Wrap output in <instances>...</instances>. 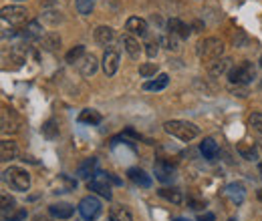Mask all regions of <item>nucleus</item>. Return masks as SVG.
<instances>
[{
    "label": "nucleus",
    "mask_w": 262,
    "mask_h": 221,
    "mask_svg": "<svg viewBox=\"0 0 262 221\" xmlns=\"http://www.w3.org/2000/svg\"><path fill=\"white\" fill-rule=\"evenodd\" d=\"M248 125L252 127L256 133H260V135H262V115H260V113H254V115H250V119H248Z\"/></svg>",
    "instance_id": "nucleus-35"
},
{
    "label": "nucleus",
    "mask_w": 262,
    "mask_h": 221,
    "mask_svg": "<svg viewBox=\"0 0 262 221\" xmlns=\"http://www.w3.org/2000/svg\"><path fill=\"white\" fill-rule=\"evenodd\" d=\"M160 197H164V199L176 203V205H180V203L184 201V195L178 189H160Z\"/></svg>",
    "instance_id": "nucleus-26"
},
{
    "label": "nucleus",
    "mask_w": 262,
    "mask_h": 221,
    "mask_svg": "<svg viewBox=\"0 0 262 221\" xmlns=\"http://www.w3.org/2000/svg\"><path fill=\"white\" fill-rule=\"evenodd\" d=\"M25 36H27V38H31V40H40L45 34H42V31H40V24H38L36 20H33V22L25 29Z\"/></svg>",
    "instance_id": "nucleus-27"
},
{
    "label": "nucleus",
    "mask_w": 262,
    "mask_h": 221,
    "mask_svg": "<svg viewBox=\"0 0 262 221\" xmlns=\"http://www.w3.org/2000/svg\"><path fill=\"white\" fill-rule=\"evenodd\" d=\"M27 16H29V12L23 6H4L2 8V22H10L12 27L25 24Z\"/></svg>",
    "instance_id": "nucleus-6"
},
{
    "label": "nucleus",
    "mask_w": 262,
    "mask_h": 221,
    "mask_svg": "<svg viewBox=\"0 0 262 221\" xmlns=\"http://www.w3.org/2000/svg\"><path fill=\"white\" fill-rule=\"evenodd\" d=\"M101 121H103L101 113L93 111V109H85V111H81V115H79V123H85V125H99Z\"/></svg>",
    "instance_id": "nucleus-20"
},
{
    "label": "nucleus",
    "mask_w": 262,
    "mask_h": 221,
    "mask_svg": "<svg viewBox=\"0 0 262 221\" xmlns=\"http://www.w3.org/2000/svg\"><path fill=\"white\" fill-rule=\"evenodd\" d=\"M125 31H127V34H133V36H145L147 34V22L139 16H131L125 22Z\"/></svg>",
    "instance_id": "nucleus-10"
},
{
    "label": "nucleus",
    "mask_w": 262,
    "mask_h": 221,
    "mask_svg": "<svg viewBox=\"0 0 262 221\" xmlns=\"http://www.w3.org/2000/svg\"><path fill=\"white\" fill-rule=\"evenodd\" d=\"M4 181H6V185H10V189L23 191V193L29 191V187H31V175L20 167L6 169L4 171Z\"/></svg>",
    "instance_id": "nucleus-3"
},
{
    "label": "nucleus",
    "mask_w": 262,
    "mask_h": 221,
    "mask_svg": "<svg viewBox=\"0 0 262 221\" xmlns=\"http://www.w3.org/2000/svg\"><path fill=\"white\" fill-rule=\"evenodd\" d=\"M81 57H85V46L83 44H79V46H75V48H71L69 53H67V63H71V64H75V63H79V59Z\"/></svg>",
    "instance_id": "nucleus-30"
},
{
    "label": "nucleus",
    "mask_w": 262,
    "mask_h": 221,
    "mask_svg": "<svg viewBox=\"0 0 262 221\" xmlns=\"http://www.w3.org/2000/svg\"><path fill=\"white\" fill-rule=\"evenodd\" d=\"M260 66H262V57H260Z\"/></svg>",
    "instance_id": "nucleus-44"
},
{
    "label": "nucleus",
    "mask_w": 262,
    "mask_h": 221,
    "mask_svg": "<svg viewBox=\"0 0 262 221\" xmlns=\"http://www.w3.org/2000/svg\"><path fill=\"white\" fill-rule=\"evenodd\" d=\"M75 4H77V10H79V14L87 16V14H91V12H93L95 0H75Z\"/></svg>",
    "instance_id": "nucleus-32"
},
{
    "label": "nucleus",
    "mask_w": 262,
    "mask_h": 221,
    "mask_svg": "<svg viewBox=\"0 0 262 221\" xmlns=\"http://www.w3.org/2000/svg\"><path fill=\"white\" fill-rule=\"evenodd\" d=\"M226 195L232 199V203H242L244 199V187L240 183H230L226 187Z\"/></svg>",
    "instance_id": "nucleus-22"
},
{
    "label": "nucleus",
    "mask_w": 262,
    "mask_h": 221,
    "mask_svg": "<svg viewBox=\"0 0 262 221\" xmlns=\"http://www.w3.org/2000/svg\"><path fill=\"white\" fill-rule=\"evenodd\" d=\"M156 72H158V64L156 63H145L139 66V75L141 77H145V79H149V77H156Z\"/></svg>",
    "instance_id": "nucleus-33"
},
{
    "label": "nucleus",
    "mask_w": 262,
    "mask_h": 221,
    "mask_svg": "<svg viewBox=\"0 0 262 221\" xmlns=\"http://www.w3.org/2000/svg\"><path fill=\"white\" fill-rule=\"evenodd\" d=\"M176 221H186V219H182V217H178V219H176Z\"/></svg>",
    "instance_id": "nucleus-43"
},
{
    "label": "nucleus",
    "mask_w": 262,
    "mask_h": 221,
    "mask_svg": "<svg viewBox=\"0 0 262 221\" xmlns=\"http://www.w3.org/2000/svg\"><path fill=\"white\" fill-rule=\"evenodd\" d=\"M79 213L85 221H95L101 215V201L93 195H87L79 203Z\"/></svg>",
    "instance_id": "nucleus-5"
},
{
    "label": "nucleus",
    "mask_w": 262,
    "mask_h": 221,
    "mask_svg": "<svg viewBox=\"0 0 262 221\" xmlns=\"http://www.w3.org/2000/svg\"><path fill=\"white\" fill-rule=\"evenodd\" d=\"M178 36H173V34H167L162 38V44H165V48L167 51H180V46H178V40H176Z\"/></svg>",
    "instance_id": "nucleus-36"
},
{
    "label": "nucleus",
    "mask_w": 262,
    "mask_h": 221,
    "mask_svg": "<svg viewBox=\"0 0 262 221\" xmlns=\"http://www.w3.org/2000/svg\"><path fill=\"white\" fill-rule=\"evenodd\" d=\"M258 197H260V199H262V193H260V195H258Z\"/></svg>",
    "instance_id": "nucleus-45"
},
{
    "label": "nucleus",
    "mask_w": 262,
    "mask_h": 221,
    "mask_svg": "<svg viewBox=\"0 0 262 221\" xmlns=\"http://www.w3.org/2000/svg\"><path fill=\"white\" fill-rule=\"evenodd\" d=\"M42 135H45L47 139H55V137H59V125H57L55 119H49V121L42 125Z\"/></svg>",
    "instance_id": "nucleus-28"
},
{
    "label": "nucleus",
    "mask_w": 262,
    "mask_h": 221,
    "mask_svg": "<svg viewBox=\"0 0 262 221\" xmlns=\"http://www.w3.org/2000/svg\"><path fill=\"white\" fill-rule=\"evenodd\" d=\"M79 70H81L83 77H91V75L97 70V59H95L93 55L83 57V61L79 63Z\"/></svg>",
    "instance_id": "nucleus-18"
},
{
    "label": "nucleus",
    "mask_w": 262,
    "mask_h": 221,
    "mask_svg": "<svg viewBox=\"0 0 262 221\" xmlns=\"http://www.w3.org/2000/svg\"><path fill=\"white\" fill-rule=\"evenodd\" d=\"M45 18H47L49 22H53V24H57V22H61V20H63V16H61L59 12H47V14H45Z\"/></svg>",
    "instance_id": "nucleus-38"
},
{
    "label": "nucleus",
    "mask_w": 262,
    "mask_h": 221,
    "mask_svg": "<svg viewBox=\"0 0 262 221\" xmlns=\"http://www.w3.org/2000/svg\"><path fill=\"white\" fill-rule=\"evenodd\" d=\"M230 221H236V219H230Z\"/></svg>",
    "instance_id": "nucleus-47"
},
{
    "label": "nucleus",
    "mask_w": 262,
    "mask_h": 221,
    "mask_svg": "<svg viewBox=\"0 0 262 221\" xmlns=\"http://www.w3.org/2000/svg\"><path fill=\"white\" fill-rule=\"evenodd\" d=\"M14 199L12 197H8V195H2V213H4V219H6V215H8V211H14Z\"/></svg>",
    "instance_id": "nucleus-34"
},
{
    "label": "nucleus",
    "mask_w": 262,
    "mask_h": 221,
    "mask_svg": "<svg viewBox=\"0 0 262 221\" xmlns=\"http://www.w3.org/2000/svg\"><path fill=\"white\" fill-rule=\"evenodd\" d=\"M167 32L178 36V38H188L190 36V27L186 22H182L180 18H169L167 20Z\"/></svg>",
    "instance_id": "nucleus-11"
},
{
    "label": "nucleus",
    "mask_w": 262,
    "mask_h": 221,
    "mask_svg": "<svg viewBox=\"0 0 262 221\" xmlns=\"http://www.w3.org/2000/svg\"><path fill=\"white\" fill-rule=\"evenodd\" d=\"M127 177H129L131 181L135 183V185H139V187H151V177L143 171V169H137V167H133V169H129L127 171Z\"/></svg>",
    "instance_id": "nucleus-13"
},
{
    "label": "nucleus",
    "mask_w": 262,
    "mask_h": 221,
    "mask_svg": "<svg viewBox=\"0 0 262 221\" xmlns=\"http://www.w3.org/2000/svg\"><path fill=\"white\" fill-rule=\"evenodd\" d=\"M40 44H42V48L45 51H55L57 46H61V38H59V34H45L42 38H40Z\"/></svg>",
    "instance_id": "nucleus-25"
},
{
    "label": "nucleus",
    "mask_w": 262,
    "mask_h": 221,
    "mask_svg": "<svg viewBox=\"0 0 262 221\" xmlns=\"http://www.w3.org/2000/svg\"><path fill=\"white\" fill-rule=\"evenodd\" d=\"M198 221H214V215L212 213H206V215H202Z\"/></svg>",
    "instance_id": "nucleus-40"
},
{
    "label": "nucleus",
    "mask_w": 262,
    "mask_h": 221,
    "mask_svg": "<svg viewBox=\"0 0 262 221\" xmlns=\"http://www.w3.org/2000/svg\"><path fill=\"white\" fill-rule=\"evenodd\" d=\"M258 171H260V175H262V161H260V165H258Z\"/></svg>",
    "instance_id": "nucleus-42"
},
{
    "label": "nucleus",
    "mask_w": 262,
    "mask_h": 221,
    "mask_svg": "<svg viewBox=\"0 0 262 221\" xmlns=\"http://www.w3.org/2000/svg\"><path fill=\"white\" fill-rule=\"evenodd\" d=\"M113 38H115V32H113L111 27H97L95 29V40H97L99 44L107 46V44L113 42Z\"/></svg>",
    "instance_id": "nucleus-17"
},
{
    "label": "nucleus",
    "mask_w": 262,
    "mask_h": 221,
    "mask_svg": "<svg viewBox=\"0 0 262 221\" xmlns=\"http://www.w3.org/2000/svg\"><path fill=\"white\" fill-rule=\"evenodd\" d=\"M113 221H133L131 213L125 209V207H113L111 209V215H109Z\"/></svg>",
    "instance_id": "nucleus-29"
},
{
    "label": "nucleus",
    "mask_w": 262,
    "mask_h": 221,
    "mask_svg": "<svg viewBox=\"0 0 262 221\" xmlns=\"http://www.w3.org/2000/svg\"><path fill=\"white\" fill-rule=\"evenodd\" d=\"M188 205H190L192 209H196V211H200V209H204V207H206V203L196 201V199H188Z\"/></svg>",
    "instance_id": "nucleus-39"
},
{
    "label": "nucleus",
    "mask_w": 262,
    "mask_h": 221,
    "mask_svg": "<svg viewBox=\"0 0 262 221\" xmlns=\"http://www.w3.org/2000/svg\"><path fill=\"white\" fill-rule=\"evenodd\" d=\"M109 179H111V183H115V185H119V183H121V181H119L115 175H111V173H109Z\"/></svg>",
    "instance_id": "nucleus-41"
},
{
    "label": "nucleus",
    "mask_w": 262,
    "mask_h": 221,
    "mask_svg": "<svg viewBox=\"0 0 262 221\" xmlns=\"http://www.w3.org/2000/svg\"><path fill=\"white\" fill-rule=\"evenodd\" d=\"M200 151H202V155L208 161H214V159L218 157V153H220V149H218L214 139H204V143L200 145Z\"/></svg>",
    "instance_id": "nucleus-16"
},
{
    "label": "nucleus",
    "mask_w": 262,
    "mask_h": 221,
    "mask_svg": "<svg viewBox=\"0 0 262 221\" xmlns=\"http://www.w3.org/2000/svg\"><path fill=\"white\" fill-rule=\"evenodd\" d=\"M49 213H51L55 219H69V217H73L75 207L69 205V203H55V205L49 207Z\"/></svg>",
    "instance_id": "nucleus-12"
},
{
    "label": "nucleus",
    "mask_w": 262,
    "mask_h": 221,
    "mask_svg": "<svg viewBox=\"0 0 262 221\" xmlns=\"http://www.w3.org/2000/svg\"><path fill=\"white\" fill-rule=\"evenodd\" d=\"M196 53L202 61H216L224 53V42L220 38H216V36H208V38L198 42Z\"/></svg>",
    "instance_id": "nucleus-1"
},
{
    "label": "nucleus",
    "mask_w": 262,
    "mask_h": 221,
    "mask_svg": "<svg viewBox=\"0 0 262 221\" xmlns=\"http://www.w3.org/2000/svg\"><path fill=\"white\" fill-rule=\"evenodd\" d=\"M95 173H97V159L95 157L85 159V161L79 165V169H77V175H79L81 179H91V177H95Z\"/></svg>",
    "instance_id": "nucleus-14"
},
{
    "label": "nucleus",
    "mask_w": 262,
    "mask_h": 221,
    "mask_svg": "<svg viewBox=\"0 0 262 221\" xmlns=\"http://www.w3.org/2000/svg\"><path fill=\"white\" fill-rule=\"evenodd\" d=\"M109 221H113V219H111V217H109Z\"/></svg>",
    "instance_id": "nucleus-46"
},
{
    "label": "nucleus",
    "mask_w": 262,
    "mask_h": 221,
    "mask_svg": "<svg viewBox=\"0 0 262 221\" xmlns=\"http://www.w3.org/2000/svg\"><path fill=\"white\" fill-rule=\"evenodd\" d=\"M256 77V70H254V64L244 61V63L236 64L228 70V79L232 85H248L252 79Z\"/></svg>",
    "instance_id": "nucleus-4"
},
{
    "label": "nucleus",
    "mask_w": 262,
    "mask_h": 221,
    "mask_svg": "<svg viewBox=\"0 0 262 221\" xmlns=\"http://www.w3.org/2000/svg\"><path fill=\"white\" fill-rule=\"evenodd\" d=\"M167 83H169V77H167V75H160L158 79L147 81V83L143 85V89H145V91H162V89L167 87Z\"/></svg>",
    "instance_id": "nucleus-23"
},
{
    "label": "nucleus",
    "mask_w": 262,
    "mask_h": 221,
    "mask_svg": "<svg viewBox=\"0 0 262 221\" xmlns=\"http://www.w3.org/2000/svg\"><path fill=\"white\" fill-rule=\"evenodd\" d=\"M164 131L171 137H178L180 141H192L200 135V129L190 121H167Z\"/></svg>",
    "instance_id": "nucleus-2"
},
{
    "label": "nucleus",
    "mask_w": 262,
    "mask_h": 221,
    "mask_svg": "<svg viewBox=\"0 0 262 221\" xmlns=\"http://www.w3.org/2000/svg\"><path fill=\"white\" fill-rule=\"evenodd\" d=\"M158 51H160V42H158V40H147V44H145V55H147L149 59H154V57L158 55Z\"/></svg>",
    "instance_id": "nucleus-37"
},
{
    "label": "nucleus",
    "mask_w": 262,
    "mask_h": 221,
    "mask_svg": "<svg viewBox=\"0 0 262 221\" xmlns=\"http://www.w3.org/2000/svg\"><path fill=\"white\" fill-rule=\"evenodd\" d=\"M154 169H156V179L162 181V183H169L176 177V169L171 167V163H167L164 159H158L156 165H154Z\"/></svg>",
    "instance_id": "nucleus-8"
},
{
    "label": "nucleus",
    "mask_w": 262,
    "mask_h": 221,
    "mask_svg": "<svg viewBox=\"0 0 262 221\" xmlns=\"http://www.w3.org/2000/svg\"><path fill=\"white\" fill-rule=\"evenodd\" d=\"M238 153L242 155L244 159H248V161H254V159H258V151H256V147H252V145H238Z\"/></svg>",
    "instance_id": "nucleus-31"
},
{
    "label": "nucleus",
    "mask_w": 262,
    "mask_h": 221,
    "mask_svg": "<svg viewBox=\"0 0 262 221\" xmlns=\"http://www.w3.org/2000/svg\"><path fill=\"white\" fill-rule=\"evenodd\" d=\"M16 129H18V119H16V115H14L12 111L4 109V111H2V131L8 133V131H16Z\"/></svg>",
    "instance_id": "nucleus-19"
},
{
    "label": "nucleus",
    "mask_w": 262,
    "mask_h": 221,
    "mask_svg": "<svg viewBox=\"0 0 262 221\" xmlns=\"http://www.w3.org/2000/svg\"><path fill=\"white\" fill-rule=\"evenodd\" d=\"M121 42H123V48L127 51V55H129L131 59H139L141 44H139V40H137L133 34H125V36L121 38Z\"/></svg>",
    "instance_id": "nucleus-15"
},
{
    "label": "nucleus",
    "mask_w": 262,
    "mask_h": 221,
    "mask_svg": "<svg viewBox=\"0 0 262 221\" xmlns=\"http://www.w3.org/2000/svg\"><path fill=\"white\" fill-rule=\"evenodd\" d=\"M109 173H95V177L89 179V189L95 191L97 195L111 199V185H109Z\"/></svg>",
    "instance_id": "nucleus-7"
},
{
    "label": "nucleus",
    "mask_w": 262,
    "mask_h": 221,
    "mask_svg": "<svg viewBox=\"0 0 262 221\" xmlns=\"http://www.w3.org/2000/svg\"><path fill=\"white\" fill-rule=\"evenodd\" d=\"M119 66V53L117 51H105L103 55V70L107 77H113Z\"/></svg>",
    "instance_id": "nucleus-9"
},
{
    "label": "nucleus",
    "mask_w": 262,
    "mask_h": 221,
    "mask_svg": "<svg viewBox=\"0 0 262 221\" xmlns=\"http://www.w3.org/2000/svg\"><path fill=\"white\" fill-rule=\"evenodd\" d=\"M0 157H2V161H12V159L16 157V143L4 139L0 143Z\"/></svg>",
    "instance_id": "nucleus-21"
},
{
    "label": "nucleus",
    "mask_w": 262,
    "mask_h": 221,
    "mask_svg": "<svg viewBox=\"0 0 262 221\" xmlns=\"http://www.w3.org/2000/svg\"><path fill=\"white\" fill-rule=\"evenodd\" d=\"M228 66H230L228 59H216L214 63H210L208 70H210V75H212V77H218V75H224V72L228 70Z\"/></svg>",
    "instance_id": "nucleus-24"
}]
</instances>
